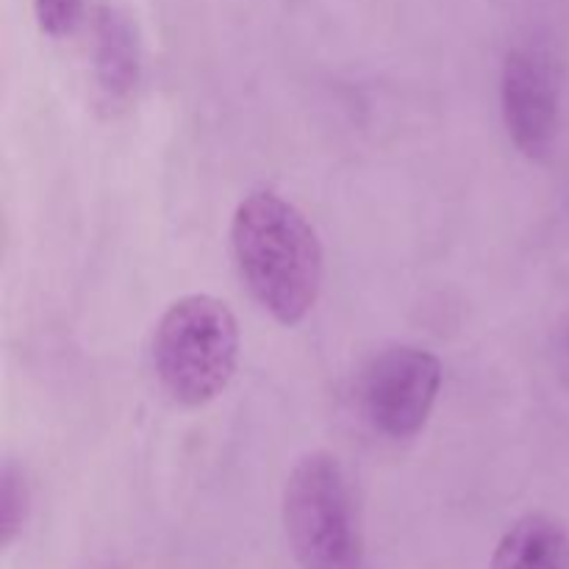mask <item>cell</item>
<instances>
[{
	"label": "cell",
	"mask_w": 569,
	"mask_h": 569,
	"mask_svg": "<svg viewBox=\"0 0 569 569\" xmlns=\"http://www.w3.org/2000/svg\"><path fill=\"white\" fill-rule=\"evenodd\" d=\"M231 250L242 281L281 326H298L322 287V248L303 211L276 192H253L231 222Z\"/></svg>",
	"instance_id": "obj_1"
},
{
	"label": "cell",
	"mask_w": 569,
	"mask_h": 569,
	"mask_svg": "<svg viewBox=\"0 0 569 569\" xmlns=\"http://www.w3.org/2000/svg\"><path fill=\"white\" fill-rule=\"evenodd\" d=\"M239 322L211 295H187L161 315L153 333V367L176 403L206 406L237 372Z\"/></svg>",
	"instance_id": "obj_2"
},
{
	"label": "cell",
	"mask_w": 569,
	"mask_h": 569,
	"mask_svg": "<svg viewBox=\"0 0 569 569\" xmlns=\"http://www.w3.org/2000/svg\"><path fill=\"white\" fill-rule=\"evenodd\" d=\"M283 528L303 569H367L365 533L337 456H303L283 489Z\"/></svg>",
	"instance_id": "obj_3"
},
{
	"label": "cell",
	"mask_w": 569,
	"mask_h": 569,
	"mask_svg": "<svg viewBox=\"0 0 569 569\" xmlns=\"http://www.w3.org/2000/svg\"><path fill=\"white\" fill-rule=\"evenodd\" d=\"M442 387V365L433 353L395 345L367 361L359 378V409L376 433L411 439L422 431Z\"/></svg>",
	"instance_id": "obj_4"
},
{
	"label": "cell",
	"mask_w": 569,
	"mask_h": 569,
	"mask_svg": "<svg viewBox=\"0 0 569 569\" xmlns=\"http://www.w3.org/2000/svg\"><path fill=\"white\" fill-rule=\"evenodd\" d=\"M500 100L520 153L533 161L550 156L559 133V78L548 56L531 48L511 50L500 78Z\"/></svg>",
	"instance_id": "obj_5"
},
{
	"label": "cell",
	"mask_w": 569,
	"mask_h": 569,
	"mask_svg": "<svg viewBox=\"0 0 569 569\" xmlns=\"http://www.w3.org/2000/svg\"><path fill=\"white\" fill-rule=\"evenodd\" d=\"M94 37H98L94 70H98L100 92L109 103H126L137 89L139 70H142L137 28L126 11L106 3L98 14Z\"/></svg>",
	"instance_id": "obj_6"
},
{
	"label": "cell",
	"mask_w": 569,
	"mask_h": 569,
	"mask_svg": "<svg viewBox=\"0 0 569 569\" xmlns=\"http://www.w3.org/2000/svg\"><path fill=\"white\" fill-rule=\"evenodd\" d=\"M492 569H569V533L548 515L517 520L500 539Z\"/></svg>",
	"instance_id": "obj_7"
},
{
	"label": "cell",
	"mask_w": 569,
	"mask_h": 569,
	"mask_svg": "<svg viewBox=\"0 0 569 569\" xmlns=\"http://www.w3.org/2000/svg\"><path fill=\"white\" fill-rule=\"evenodd\" d=\"M28 515V487L22 472H17L14 467H6L3 476H0V537L3 545H9L11 539L20 533L22 522Z\"/></svg>",
	"instance_id": "obj_8"
},
{
	"label": "cell",
	"mask_w": 569,
	"mask_h": 569,
	"mask_svg": "<svg viewBox=\"0 0 569 569\" xmlns=\"http://www.w3.org/2000/svg\"><path fill=\"white\" fill-rule=\"evenodd\" d=\"M37 22L42 33L53 39L70 37L83 14V0H33Z\"/></svg>",
	"instance_id": "obj_9"
}]
</instances>
